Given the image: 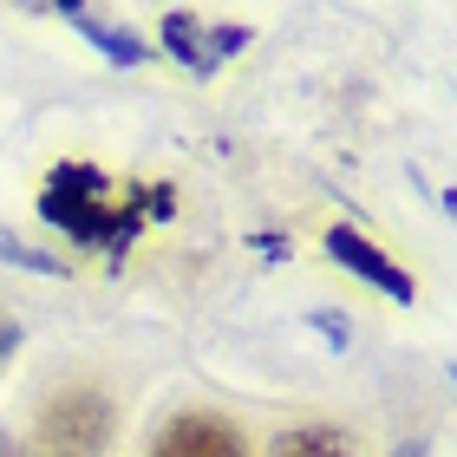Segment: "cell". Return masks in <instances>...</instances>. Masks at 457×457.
<instances>
[{"mask_svg":"<svg viewBox=\"0 0 457 457\" xmlns=\"http://www.w3.org/2000/svg\"><path fill=\"white\" fill-rule=\"evenodd\" d=\"M118 392L98 379H59L33 405V457H105L118 445Z\"/></svg>","mask_w":457,"mask_h":457,"instance_id":"1","label":"cell"},{"mask_svg":"<svg viewBox=\"0 0 457 457\" xmlns=\"http://www.w3.org/2000/svg\"><path fill=\"white\" fill-rule=\"evenodd\" d=\"M39 210H46L53 222H66L79 242H105V248H124L137 228V210L118 216L112 203V183L92 170V163H59V170L46 177V190H39Z\"/></svg>","mask_w":457,"mask_h":457,"instance_id":"2","label":"cell"},{"mask_svg":"<svg viewBox=\"0 0 457 457\" xmlns=\"http://www.w3.org/2000/svg\"><path fill=\"white\" fill-rule=\"evenodd\" d=\"M144 457H255V438L228 419V411H210V405H190V411H170Z\"/></svg>","mask_w":457,"mask_h":457,"instance_id":"3","label":"cell"},{"mask_svg":"<svg viewBox=\"0 0 457 457\" xmlns=\"http://www.w3.org/2000/svg\"><path fill=\"white\" fill-rule=\"evenodd\" d=\"M320 248H327V255H334V262L346 268V275L372 281L379 295H392V301H419V281H411V275H405V268L392 262V255H386V248L372 242V236H360L353 222H334V228L320 236Z\"/></svg>","mask_w":457,"mask_h":457,"instance_id":"4","label":"cell"},{"mask_svg":"<svg viewBox=\"0 0 457 457\" xmlns=\"http://www.w3.org/2000/svg\"><path fill=\"white\" fill-rule=\"evenodd\" d=\"M262 457H366V451H360V438L340 431V425H287V431L268 438Z\"/></svg>","mask_w":457,"mask_h":457,"instance_id":"5","label":"cell"},{"mask_svg":"<svg viewBox=\"0 0 457 457\" xmlns=\"http://www.w3.org/2000/svg\"><path fill=\"white\" fill-rule=\"evenodd\" d=\"M163 46H170L190 72H216V59H210V33L196 27V13H163Z\"/></svg>","mask_w":457,"mask_h":457,"instance_id":"6","label":"cell"},{"mask_svg":"<svg viewBox=\"0 0 457 457\" xmlns=\"http://www.w3.org/2000/svg\"><path fill=\"white\" fill-rule=\"evenodd\" d=\"M66 20H79V27H86L92 39H98V46H105L112 59H124V66H137V59H151L157 46H144V39H131V33H112L105 27V20H98V13H86V7H66Z\"/></svg>","mask_w":457,"mask_h":457,"instance_id":"7","label":"cell"},{"mask_svg":"<svg viewBox=\"0 0 457 457\" xmlns=\"http://www.w3.org/2000/svg\"><path fill=\"white\" fill-rule=\"evenodd\" d=\"M0 255H7V262H20V268H46V275H72V262H66V255H46V248H27L20 236H7V228H0Z\"/></svg>","mask_w":457,"mask_h":457,"instance_id":"8","label":"cell"},{"mask_svg":"<svg viewBox=\"0 0 457 457\" xmlns=\"http://www.w3.org/2000/svg\"><path fill=\"white\" fill-rule=\"evenodd\" d=\"M13 353H20V320L7 314V307H0V372L13 366Z\"/></svg>","mask_w":457,"mask_h":457,"instance_id":"9","label":"cell"},{"mask_svg":"<svg viewBox=\"0 0 457 457\" xmlns=\"http://www.w3.org/2000/svg\"><path fill=\"white\" fill-rule=\"evenodd\" d=\"M0 457H33V445L27 438H0Z\"/></svg>","mask_w":457,"mask_h":457,"instance_id":"10","label":"cell"},{"mask_svg":"<svg viewBox=\"0 0 457 457\" xmlns=\"http://www.w3.org/2000/svg\"><path fill=\"white\" fill-rule=\"evenodd\" d=\"M392 457H425V438H411V445H399Z\"/></svg>","mask_w":457,"mask_h":457,"instance_id":"11","label":"cell"}]
</instances>
